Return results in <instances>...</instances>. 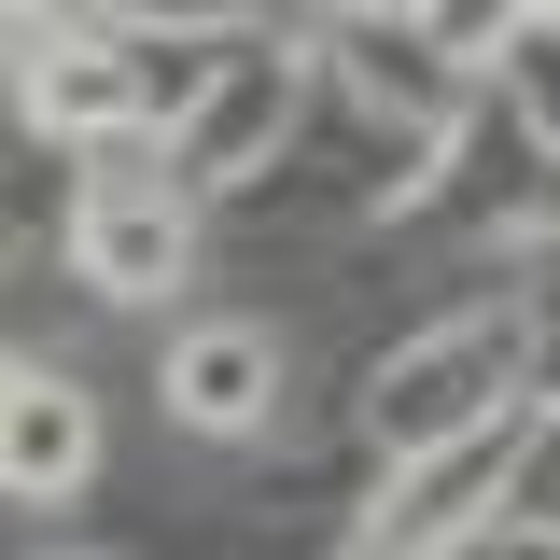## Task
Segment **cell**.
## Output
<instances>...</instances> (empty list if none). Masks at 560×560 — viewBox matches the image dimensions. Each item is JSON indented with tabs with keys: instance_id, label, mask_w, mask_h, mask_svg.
Wrapping results in <instances>:
<instances>
[{
	"instance_id": "7a4b0ae2",
	"label": "cell",
	"mask_w": 560,
	"mask_h": 560,
	"mask_svg": "<svg viewBox=\"0 0 560 560\" xmlns=\"http://www.w3.org/2000/svg\"><path fill=\"white\" fill-rule=\"evenodd\" d=\"M183 267H197V210H183V183H168V168H98L84 210H70V280L113 294V308H154Z\"/></svg>"
},
{
	"instance_id": "5b68a950",
	"label": "cell",
	"mask_w": 560,
	"mask_h": 560,
	"mask_svg": "<svg viewBox=\"0 0 560 560\" xmlns=\"http://www.w3.org/2000/svg\"><path fill=\"white\" fill-rule=\"evenodd\" d=\"M84 477H98V407H84L70 378H28L14 420H0V490H14V504H70Z\"/></svg>"
},
{
	"instance_id": "277c9868",
	"label": "cell",
	"mask_w": 560,
	"mask_h": 560,
	"mask_svg": "<svg viewBox=\"0 0 560 560\" xmlns=\"http://www.w3.org/2000/svg\"><path fill=\"white\" fill-rule=\"evenodd\" d=\"M154 393H168V420H183V434H253V420H267V393H280V337H267V323H183Z\"/></svg>"
},
{
	"instance_id": "8992f818",
	"label": "cell",
	"mask_w": 560,
	"mask_h": 560,
	"mask_svg": "<svg viewBox=\"0 0 560 560\" xmlns=\"http://www.w3.org/2000/svg\"><path fill=\"white\" fill-rule=\"evenodd\" d=\"M14 393H28V364H14V350H0V420H14Z\"/></svg>"
},
{
	"instance_id": "3957f363",
	"label": "cell",
	"mask_w": 560,
	"mask_h": 560,
	"mask_svg": "<svg viewBox=\"0 0 560 560\" xmlns=\"http://www.w3.org/2000/svg\"><path fill=\"white\" fill-rule=\"evenodd\" d=\"M14 98H28L43 140H127L154 84H140L98 28H14Z\"/></svg>"
},
{
	"instance_id": "6da1fadb",
	"label": "cell",
	"mask_w": 560,
	"mask_h": 560,
	"mask_svg": "<svg viewBox=\"0 0 560 560\" xmlns=\"http://www.w3.org/2000/svg\"><path fill=\"white\" fill-rule=\"evenodd\" d=\"M518 393V323H448V337H420L393 378H378V448L393 463H434V448H463V434H490V407Z\"/></svg>"
}]
</instances>
